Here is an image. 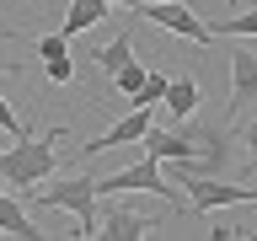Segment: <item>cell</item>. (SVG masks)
<instances>
[{"mask_svg": "<svg viewBox=\"0 0 257 241\" xmlns=\"http://www.w3.org/2000/svg\"><path fill=\"white\" fill-rule=\"evenodd\" d=\"M27 198L43 204V209H70V214L80 220L75 236H96V182L91 177H64V182H54V188H32Z\"/></svg>", "mask_w": 257, "mask_h": 241, "instance_id": "2", "label": "cell"}, {"mask_svg": "<svg viewBox=\"0 0 257 241\" xmlns=\"http://www.w3.org/2000/svg\"><path fill=\"white\" fill-rule=\"evenodd\" d=\"M38 54H43V59H59V54H70V38H64V32H43V38H38Z\"/></svg>", "mask_w": 257, "mask_h": 241, "instance_id": "17", "label": "cell"}, {"mask_svg": "<svg viewBox=\"0 0 257 241\" xmlns=\"http://www.w3.org/2000/svg\"><path fill=\"white\" fill-rule=\"evenodd\" d=\"M188 204L193 209H225V204H257V188H236V182H214V177H188Z\"/></svg>", "mask_w": 257, "mask_h": 241, "instance_id": "5", "label": "cell"}, {"mask_svg": "<svg viewBox=\"0 0 257 241\" xmlns=\"http://www.w3.org/2000/svg\"><path fill=\"white\" fill-rule=\"evenodd\" d=\"M96 236L140 241V236H150V220H145V214H134V209H123V204H102V209H96Z\"/></svg>", "mask_w": 257, "mask_h": 241, "instance_id": "8", "label": "cell"}, {"mask_svg": "<svg viewBox=\"0 0 257 241\" xmlns=\"http://www.w3.org/2000/svg\"><path fill=\"white\" fill-rule=\"evenodd\" d=\"M0 38H22V32H16V27H6V22H0Z\"/></svg>", "mask_w": 257, "mask_h": 241, "instance_id": "22", "label": "cell"}, {"mask_svg": "<svg viewBox=\"0 0 257 241\" xmlns=\"http://www.w3.org/2000/svg\"><path fill=\"white\" fill-rule=\"evenodd\" d=\"M241 140H246V156L257 161V118H252V124H246V134H241Z\"/></svg>", "mask_w": 257, "mask_h": 241, "instance_id": "19", "label": "cell"}, {"mask_svg": "<svg viewBox=\"0 0 257 241\" xmlns=\"http://www.w3.org/2000/svg\"><path fill=\"white\" fill-rule=\"evenodd\" d=\"M230 6H236V0H230Z\"/></svg>", "mask_w": 257, "mask_h": 241, "instance_id": "23", "label": "cell"}, {"mask_svg": "<svg viewBox=\"0 0 257 241\" xmlns=\"http://www.w3.org/2000/svg\"><path fill=\"white\" fill-rule=\"evenodd\" d=\"M252 102H257V54L236 48V54H230V124H236Z\"/></svg>", "mask_w": 257, "mask_h": 241, "instance_id": "7", "label": "cell"}, {"mask_svg": "<svg viewBox=\"0 0 257 241\" xmlns=\"http://www.w3.org/2000/svg\"><path fill=\"white\" fill-rule=\"evenodd\" d=\"M161 107H166V118H172V124L193 118V107H198V80H193V75L166 80V96H161Z\"/></svg>", "mask_w": 257, "mask_h": 241, "instance_id": "9", "label": "cell"}, {"mask_svg": "<svg viewBox=\"0 0 257 241\" xmlns=\"http://www.w3.org/2000/svg\"><path fill=\"white\" fill-rule=\"evenodd\" d=\"M145 75H150V70H145L140 59H128L123 70H112V86L123 91V102H128V96H134V91H140V86H145Z\"/></svg>", "mask_w": 257, "mask_h": 241, "instance_id": "13", "label": "cell"}, {"mask_svg": "<svg viewBox=\"0 0 257 241\" xmlns=\"http://www.w3.org/2000/svg\"><path fill=\"white\" fill-rule=\"evenodd\" d=\"M0 230H6V236H22V241L38 236L32 220H27V209H22V198H11L6 188H0Z\"/></svg>", "mask_w": 257, "mask_h": 241, "instance_id": "12", "label": "cell"}, {"mask_svg": "<svg viewBox=\"0 0 257 241\" xmlns=\"http://www.w3.org/2000/svg\"><path fill=\"white\" fill-rule=\"evenodd\" d=\"M214 32H230V38H257V6L241 16H225V22H214Z\"/></svg>", "mask_w": 257, "mask_h": 241, "instance_id": "15", "label": "cell"}, {"mask_svg": "<svg viewBox=\"0 0 257 241\" xmlns=\"http://www.w3.org/2000/svg\"><path fill=\"white\" fill-rule=\"evenodd\" d=\"M112 6L107 0H70V11H64V22H59V32L64 38H80V32H91L102 16H107Z\"/></svg>", "mask_w": 257, "mask_h": 241, "instance_id": "11", "label": "cell"}, {"mask_svg": "<svg viewBox=\"0 0 257 241\" xmlns=\"http://www.w3.org/2000/svg\"><path fill=\"white\" fill-rule=\"evenodd\" d=\"M86 59H96V70H102V75H112V70H123L128 59H134V32H112L107 43L102 48H91V54H86Z\"/></svg>", "mask_w": 257, "mask_h": 241, "instance_id": "10", "label": "cell"}, {"mask_svg": "<svg viewBox=\"0 0 257 241\" xmlns=\"http://www.w3.org/2000/svg\"><path fill=\"white\" fill-rule=\"evenodd\" d=\"M43 70H48V80H54V86H70V80H75V64H70V54H59V59H43Z\"/></svg>", "mask_w": 257, "mask_h": 241, "instance_id": "16", "label": "cell"}, {"mask_svg": "<svg viewBox=\"0 0 257 241\" xmlns=\"http://www.w3.org/2000/svg\"><path fill=\"white\" fill-rule=\"evenodd\" d=\"M96 193H107V198L112 193H161V198H172V182H166V172H161L156 156H145V161H134V166H123V172L102 177ZM172 209H177V198H172Z\"/></svg>", "mask_w": 257, "mask_h": 241, "instance_id": "3", "label": "cell"}, {"mask_svg": "<svg viewBox=\"0 0 257 241\" xmlns=\"http://www.w3.org/2000/svg\"><path fill=\"white\" fill-rule=\"evenodd\" d=\"M107 6H123V11H140V6H150V0H107Z\"/></svg>", "mask_w": 257, "mask_h": 241, "instance_id": "20", "label": "cell"}, {"mask_svg": "<svg viewBox=\"0 0 257 241\" xmlns=\"http://www.w3.org/2000/svg\"><path fill=\"white\" fill-rule=\"evenodd\" d=\"M161 96H166V75H145V86L128 96L123 107H161Z\"/></svg>", "mask_w": 257, "mask_h": 241, "instance_id": "14", "label": "cell"}, {"mask_svg": "<svg viewBox=\"0 0 257 241\" xmlns=\"http://www.w3.org/2000/svg\"><path fill=\"white\" fill-rule=\"evenodd\" d=\"M64 134H70V129H48L43 140L22 134V140H16L11 150L0 156V182H6V188H16L22 198H27V193L38 188L48 172H54V161H59V150H54V145H59Z\"/></svg>", "mask_w": 257, "mask_h": 241, "instance_id": "1", "label": "cell"}, {"mask_svg": "<svg viewBox=\"0 0 257 241\" xmlns=\"http://www.w3.org/2000/svg\"><path fill=\"white\" fill-rule=\"evenodd\" d=\"M252 6H257V0H252Z\"/></svg>", "mask_w": 257, "mask_h": 241, "instance_id": "24", "label": "cell"}, {"mask_svg": "<svg viewBox=\"0 0 257 241\" xmlns=\"http://www.w3.org/2000/svg\"><path fill=\"white\" fill-rule=\"evenodd\" d=\"M0 134H11V140H22V134H27V124H22V118L6 107V96H0Z\"/></svg>", "mask_w": 257, "mask_h": 241, "instance_id": "18", "label": "cell"}, {"mask_svg": "<svg viewBox=\"0 0 257 241\" xmlns=\"http://www.w3.org/2000/svg\"><path fill=\"white\" fill-rule=\"evenodd\" d=\"M150 112H156V107H128L123 118H118V124H112L107 134H102V140L80 145V156H96V150H118V145H140V140H145V129L156 124Z\"/></svg>", "mask_w": 257, "mask_h": 241, "instance_id": "6", "label": "cell"}, {"mask_svg": "<svg viewBox=\"0 0 257 241\" xmlns=\"http://www.w3.org/2000/svg\"><path fill=\"white\" fill-rule=\"evenodd\" d=\"M134 16H140V22H156V27H172L177 38H188V43H209V38H214L182 0H150V6H140Z\"/></svg>", "mask_w": 257, "mask_h": 241, "instance_id": "4", "label": "cell"}, {"mask_svg": "<svg viewBox=\"0 0 257 241\" xmlns=\"http://www.w3.org/2000/svg\"><path fill=\"white\" fill-rule=\"evenodd\" d=\"M11 70H22V64H16V59H0V75H11Z\"/></svg>", "mask_w": 257, "mask_h": 241, "instance_id": "21", "label": "cell"}]
</instances>
